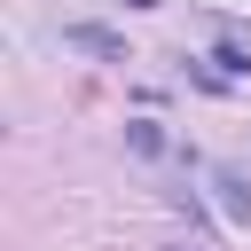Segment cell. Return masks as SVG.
<instances>
[{"instance_id": "cell-1", "label": "cell", "mask_w": 251, "mask_h": 251, "mask_svg": "<svg viewBox=\"0 0 251 251\" xmlns=\"http://www.w3.org/2000/svg\"><path fill=\"white\" fill-rule=\"evenodd\" d=\"M212 188H220V212H227L235 227H251V180H243L235 165H220V173H212Z\"/></svg>"}, {"instance_id": "cell-2", "label": "cell", "mask_w": 251, "mask_h": 251, "mask_svg": "<svg viewBox=\"0 0 251 251\" xmlns=\"http://www.w3.org/2000/svg\"><path fill=\"white\" fill-rule=\"evenodd\" d=\"M63 39H71V47H86V55H110V63H126V39H118L110 24H71Z\"/></svg>"}, {"instance_id": "cell-3", "label": "cell", "mask_w": 251, "mask_h": 251, "mask_svg": "<svg viewBox=\"0 0 251 251\" xmlns=\"http://www.w3.org/2000/svg\"><path fill=\"white\" fill-rule=\"evenodd\" d=\"M212 63H220L227 78H243V71H251V47H243V39H220V55H212Z\"/></svg>"}, {"instance_id": "cell-4", "label": "cell", "mask_w": 251, "mask_h": 251, "mask_svg": "<svg viewBox=\"0 0 251 251\" xmlns=\"http://www.w3.org/2000/svg\"><path fill=\"white\" fill-rule=\"evenodd\" d=\"M126 141H133V149H141V157H157V149H165V133H157V126H149V118H133V126H126Z\"/></svg>"}, {"instance_id": "cell-5", "label": "cell", "mask_w": 251, "mask_h": 251, "mask_svg": "<svg viewBox=\"0 0 251 251\" xmlns=\"http://www.w3.org/2000/svg\"><path fill=\"white\" fill-rule=\"evenodd\" d=\"M126 8H157V0H126Z\"/></svg>"}]
</instances>
